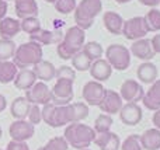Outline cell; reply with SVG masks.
<instances>
[{
    "label": "cell",
    "mask_w": 160,
    "mask_h": 150,
    "mask_svg": "<svg viewBox=\"0 0 160 150\" xmlns=\"http://www.w3.org/2000/svg\"><path fill=\"white\" fill-rule=\"evenodd\" d=\"M129 52H131V55H133L135 58L141 59V60H145V62H149L150 59H153L156 55L152 48L150 39H146V38L133 41V44L131 45Z\"/></svg>",
    "instance_id": "15"
},
{
    "label": "cell",
    "mask_w": 160,
    "mask_h": 150,
    "mask_svg": "<svg viewBox=\"0 0 160 150\" xmlns=\"http://www.w3.org/2000/svg\"><path fill=\"white\" fill-rule=\"evenodd\" d=\"M17 66L10 60L0 62V83L2 84H8L11 81H14L17 76Z\"/></svg>",
    "instance_id": "28"
},
{
    "label": "cell",
    "mask_w": 160,
    "mask_h": 150,
    "mask_svg": "<svg viewBox=\"0 0 160 150\" xmlns=\"http://www.w3.org/2000/svg\"><path fill=\"white\" fill-rule=\"evenodd\" d=\"M56 79H65V80H70V81H75L76 79V73H75V69L70 66H61L58 70H56V75H55Z\"/></svg>",
    "instance_id": "38"
},
{
    "label": "cell",
    "mask_w": 160,
    "mask_h": 150,
    "mask_svg": "<svg viewBox=\"0 0 160 150\" xmlns=\"http://www.w3.org/2000/svg\"><path fill=\"white\" fill-rule=\"evenodd\" d=\"M83 150H90V149H83Z\"/></svg>",
    "instance_id": "50"
},
{
    "label": "cell",
    "mask_w": 160,
    "mask_h": 150,
    "mask_svg": "<svg viewBox=\"0 0 160 150\" xmlns=\"http://www.w3.org/2000/svg\"><path fill=\"white\" fill-rule=\"evenodd\" d=\"M31 109V104L27 101L25 97H17L13 100L10 105V112L14 119H25L28 117V112Z\"/></svg>",
    "instance_id": "27"
},
{
    "label": "cell",
    "mask_w": 160,
    "mask_h": 150,
    "mask_svg": "<svg viewBox=\"0 0 160 150\" xmlns=\"http://www.w3.org/2000/svg\"><path fill=\"white\" fill-rule=\"evenodd\" d=\"M21 31L27 34H35L37 31L41 30V21H39L38 17H28V18H24L21 22Z\"/></svg>",
    "instance_id": "34"
},
{
    "label": "cell",
    "mask_w": 160,
    "mask_h": 150,
    "mask_svg": "<svg viewBox=\"0 0 160 150\" xmlns=\"http://www.w3.org/2000/svg\"><path fill=\"white\" fill-rule=\"evenodd\" d=\"M6 150H30L28 145L25 142H17V140H10L6 146Z\"/></svg>",
    "instance_id": "40"
},
{
    "label": "cell",
    "mask_w": 160,
    "mask_h": 150,
    "mask_svg": "<svg viewBox=\"0 0 160 150\" xmlns=\"http://www.w3.org/2000/svg\"><path fill=\"white\" fill-rule=\"evenodd\" d=\"M14 10H16L17 17L21 20L28 18V17H37L39 13L38 4L35 0H16Z\"/></svg>",
    "instance_id": "21"
},
{
    "label": "cell",
    "mask_w": 160,
    "mask_h": 150,
    "mask_svg": "<svg viewBox=\"0 0 160 150\" xmlns=\"http://www.w3.org/2000/svg\"><path fill=\"white\" fill-rule=\"evenodd\" d=\"M2 135H3V131H2V128H0V138H2Z\"/></svg>",
    "instance_id": "48"
},
{
    "label": "cell",
    "mask_w": 160,
    "mask_h": 150,
    "mask_svg": "<svg viewBox=\"0 0 160 150\" xmlns=\"http://www.w3.org/2000/svg\"><path fill=\"white\" fill-rule=\"evenodd\" d=\"M93 143H96L100 150H119L121 149V140L119 136L114 132H104V133H96Z\"/></svg>",
    "instance_id": "16"
},
{
    "label": "cell",
    "mask_w": 160,
    "mask_h": 150,
    "mask_svg": "<svg viewBox=\"0 0 160 150\" xmlns=\"http://www.w3.org/2000/svg\"><path fill=\"white\" fill-rule=\"evenodd\" d=\"M88 72H90L91 77H93L94 80L101 83V81H105L111 77L112 67H111V65L108 63L105 59H97V60H94L93 63H91Z\"/></svg>",
    "instance_id": "17"
},
{
    "label": "cell",
    "mask_w": 160,
    "mask_h": 150,
    "mask_svg": "<svg viewBox=\"0 0 160 150\" xmlns=\"http://www.w3.org/2000/svg\"><path fill=\"white\" fill-rule=\"evenodd\" d=\"M13 83L17 90H24V91H27V90H30L31 87L37 83V76L32 70L22 69L17 73Z\"/></svg>",
    "instance_id": "24"
},
{
    "label": "cell",
    "mask_w": 160,
    "mask_h": 150,
    "mask_svg": "<svg viewBox=\"0 0 160 150\" xmlns=\"http://www.w3.org/2000/svg\"><path fill=\"white\" fill-rule=\"evenodd\" d=\"M141 4H143V6H148V7H152V8H155V7H158V6L160 4V0H138Z\"/></svg>",
    "instance_id": "43"
},
{
    "label": "cell",
    "mask_w": 160,
    "mask_h": 150,
    "mask_svg": "<svg viewBox=\"0 0 160 150\" xmlns=\"http://www.w3.org/2000/svg\"><path fill=\"white\" fill-rule=\"evenodd\" d=\"M122 105V98L121 95L118 94L117 91L114 90H105L104 91V95H102V100L100 101L98 104V108L101 109V112L107 115H114V114H118L121 111Z\"/></svg>",
    "instance_id": "12"
},
{
    "label": "cell",
    "mask_w": 160,
    "mask_h": 150,
    "mask_svg": "<svg viewBox=\"0 0 160 150\" xmlns=\"http://www.w3.org/2000/svg\"><path fill=\"white\" fill-rule=\"evenodd\" d=\"M105 60L111 65V67L118 72H124L131 65V52L127 46L121 44H111L105 51Z\"/></svg>",
    "instance_id": "6"
},
{
    "label": "cell",
    "mask_w": 160,
    "mask_h": 150,
    "mask_svg": "<svg viewBox=\"0 0 160 150\" xmlns=\"http://www.w3.org/2000/svg\"><path fill=\"white\" fill-rule=\"evenodd\" d=\"M42 121V112L39 109V105H31V109L28 112V122L32 123L34 126L38 125Z\"/></svg>",
    "instance_id": "39"
},
{
    "label": "cell",
    "mask_w": 160,
    "mask_h": 150,
    "mask_svg": "<svg viewBox=\"0 0 160 150\" xmlns=\"http://www.w3.org/2000/svg\"><path fill=\"white\" fill-rule=\"evenodd\" d=\"M16 44L13 39H2L0 38V62H6L13 59L16 53Z\"/></svg>",
    "instance_id": "31"
},
{
    "label": "cell",
    "mask_w": 160,
    "mask_h": 150,
    "mask_svg": "<svg viewBox=\"0 0 160 150\" xmlns=\"http://www.w3.org/2000/svg\"><path fill=\"white\" fill-rule=\"evenodd\" d=\"M114 121L111 115L107 114H100L94 121V132L96 133H104V132H110L111 126H112Z\"/></svg>",
    "instance_id": "32"
},
{
    "label": "cell",
    "mask_w": 160,
    "mask_h": 150,
    "mask_svg": "<svg viewBox=\"0 0 160 150\" xmlns=\"http://www.w3.org/2000/svg\"><path fill=\"white\" fill-rule=\"evenodd\" d=\"M8 133L11 136V140H17V142H27L28 139L34 136L35 133V128L32 123H30L25 119H17L8 128Z\"/></svg>",
    "instance_id": "11"
},
{
    "label": "cell",
    "mask_w": 160,
    "mask_h": 150,
    "mask_svg": "<svg viewBox=\"0 0 160 150\" xmlns=\"http://www.w3.org/2000/svg\"><path fill=\"white\" fill-rule=\"evenodd\" d=\"M143 112L142 108L135 103H127L125 105H122L121 111H119V118H121L122 123L128 126H135L142 121Z\"/></svg>",
    "instance_id": "14"
},
{
    "label": "cell",
    "mask_w": 160,
    "mask_h": 150,
    "mask_svg": "<svg viewBox=\"0 0 160 150\" xmlns=\"http://www.w3.org/2000/svg\"><path fill=\"white\" fill-rule=\"evenodd\" d=\"M86 34L84 30L79 28L78 25L68 28V31L63 34V39L58 44L56 52L58 56L63 60H70L78 52H82L84 45Z\"/></svg>",
    "instance_id": "2"
},
{
    "label": "cell",
    "mask_w": 160,
    "mask_h": 150,
    "mask_svg": "<svg viewBox=\"0 0 160 150\" xmlns=\"http://www.w3.org/2000/svg\"><path fill=\"white\" fill-rule=\"evenodd\" d=\"M149 32L145 24L143 17L138 16V17H132V18L124 21L122 25V35L127 39L131 41H138V39L145 38V35Z\"/></svg>",
    "instance_id": "9"
},
{
    "label": "cell",
    "mask_w": 160,
    "mask_h": 150,
    "mask_svg": "<svg viewBox=\"0 0 160 150\" xmlns=\"http://www.w3.org/2000/svg\"><path fill=\"white\" fill-rule=\"evenodd\" d=\"M117 3H118V4H125V3H129L131 0H115Z\"/></svg>",
    "instance_id": "46"
},
{
    "label": "cell",
    "mask_w": 160,
    "mask_h": 150,
    "mask_svg": "<svg viewBox=\"0 0 160 150\" xmlns=\"http://www.w3.org/2000/svg\"><path fill=\"white\" fill-rule=\"evenodd\" d=\"M42 46L38 42H24L18 45L16 49V53L13 56V63L17 66V69H27V67L35 66L37 63L42 60Z\"/></svg>",
    "instance_id": "4"
},
{
    "label": "cell",
    "mask_w": 160,
    "mask_h": 150,
    "mask_svg": "<svg viewBox=\"0 0 160 150\" xmlns=\"http://www.w3.org/2000/svg\"><path fill=\"white\" fill-rule=\"evenodd\" d=\"M32 72L35 73L37 80L44 81V83L51 81L56 75L55 66H53L51 62H48V60H41L39 63H37L35 66L32 67Z\"/></svg>",
    "instance_id": "25"
},
{
    "label": "cell",
    "mask_w": 160,
    "mask_h": 150,
    "mask_svg": "<svg viewBox=\"0 0 160 150\" xmlns=\"http://www.w3.org/2000/svg\"><path fill=\"white\" fill-rule=\"evenodd\" d=\"M150 42H152V48H153V51H155V53H160V34H156V35L150 39Z\"/></svg>",
    "instance_id": "41"
},
{
    "label": "cell",
    "mask_w": 160,
    "mask_h": 150,
    "mask_svg": "<svg viewBox=\"0 0 160 150\" xmlns=\"http://www.w3.org/2000/svg\"><path fill=\"white\" fill-rule=\"evenodd\" d=\"M21 31V24L13 17H6L0 21V36L2 39H13Z\"/></svg>",
    "instance_id": "22"
},
{
    "label": "cell",
    "mask_w": 160,
    "mask_h": 150,
    "mask_svg": "<svg viewBox=\"0 0 160 150\" xmlns=\"http://www.w3.org/2000/svg\"><path fill=\"white\" fill-rule=\"evenodd\" d=\"M0 150H2V149H0Z\"/></svg>",
    "instance_id": "51"
},
{
    "label": "cell",
    "mask_w": 160,
    "mask_h": 150,
    "mask_svg": "<svg viewBox=\"0 0 160 150\" xmlns=\"http://www.w3.org/2000/svg\"><path fill=\"white\" fill-rule=\"evenodd\" d=\"M45 2H47V3H55L56 0H45Z\"/></svg>",
    "instance_id": "47"
},
{
    "label": "cell",
    "mask_w": 160,
    "mask_h": 150,
    "mask_svg": "<svg viewBox=\"0 0 160 150\" xmlns=\"http://www.w3.org/2000/svg\"><path fill=\"white\" fill-rule=\"evenodd\" d=\"M104 91H105V89L101 83H98V81H96V80H91V81H87V83L83 86L82 97L87 105L98 107L100 101L102 100Z\"/></svg>",
    "instance_id": "13"
},
{
    "label": "cell",
    "mask_w": 160,
    "mask_h": 150,
    "mask_svg": "<svg viewBox=\"0 0 160 150\" xmlns=\"http://www.w3.org/2000/svg\"><path fill=\"white\" fill-rule=\"evenodd\" d=\"M25 98L31 105H47V104L52 103V94H51V89L47 86L44 81H38L35 83L30 90L25 91Z\"/></svg>",
    "instance_id": "8"
},
{
    "label": "cell",
    "mask_w": 160,
    "mask_h": 150,
    "mask_svg": "<svg viewBox=\"0 0 160 150\" xmlns=\"http://www.w3.org/2000/svg\"><path fill=\"white\" fill-rule=\"evenodd\" d=\"M63 39V34L61 31H49V30H39L35 34L30 35V41L38 42L39 45H51V44H59Z\"/></svg>",
    "instance_id": "18"
},
{
    "label": "cell",
    "mask_w": 160,
    "mask_h": 150,
    "mask_svg": "<svg viewBox=\"0 0 160 150\" xmlns=\"http://www.w3.org/2000/svg\"><path fill=\"white\" fill-rule=\"evenodd\" d=\"M42 121L51 128H61L70 123L82 122L88 117V105L86 103H70L58 107L49 103L42 107Z\"/></svg>",
    "instance_id": "1"
},
{
    "label": "cell",
    "mask_w": 160,
    "mask_h": 150,
    "mask_svg": "<svg viewBox=\"0 0 160 150\" xmlns=\"http://www.w3.org/2000/svg\"><path fill=\"white\" fill-rule=\"evenodd\" d=\"M119 95H121L122 101L138 104V101H142V98H143L145 90L139 81L133 80V79H128L121 84Z\"/></svg>",
    "instance_id": "10"
},
{
    "label": "cell",
    "mask_w": 160,
    "mask_h": 150,
    "mask_svg": "<svg viewBox=\"0 0 160 150\" xmlns=\"http://www.w3.org/2000/svg\"><path fill=\"white\" fill-rule=\"evenodd\" d=\"M141 145L143 150H159L160 149V131L156 128L145 131L141 135Z\"/></svg>",
    "instance_id": "26"
},
{
    "label": "cell",
    "mask_w": 160,
    "mask_h": 150,
    "mask_svg": "<svg viewBox=\"0 0 160 150\" xmlns=\"http://www.w3.org/2000/svg\"><path fill=\"white\" fill-rule=\"evenodd\" d=\"M3 2H6V3H7V2H11V0H3ZM14 2H16V0H14Z\"/></svg>",
    "instance_id": "49"
},
{
    "label": "cell",
    "mask_w": 160,
    "mask_h": 150,
    "mask_svg": "<svg viewBox=\"0 0 160 150\" xmlns=\"http://www.w3.org/2000/svg\"><path fill=\"white\" fill-rule=\"evenodd\" d=\"M121 150H143L141 145V135H129L122 142Z\"/></svg>",
    "instance_id": "36"
},
{
    "label": "cell",
    "mask_w": 160,
    "mask_h": 150,
    "mask_svg": "<svg viewBox=\"0 0 160 150\" xmlns=\"http://www.w3.org/2000/svg\"><path fill=\"white\" fill-rule=\"evenodd\" d=\"M136 76H138L141 83L152 84L158 80V67H156V65H153L152 62H145L141 66H138Z\"/></svg>",
    "instance_id": "23"
},
{
    "label": "cell",
    "mask_w": 160,
    "mask_h": 150,
    "mask_svg": "<svg viewBox=\"0 0 160 150\" xmlns=\"http://www.w3.org/2000/svg\"><path fill=\"white\" fill-rule=\"evenodd\" d=\"M142 103L150 111H158L160 109V79L150 84L149 90L145 93Z\"/></svg>",
    "instance_id": "19"
},
{
    "label": "cell",
    "mask_w": 160,
    "mask_h": 150,
    "mask_svg": "<svg viewBox=\"0 0 160 150\" xmlns=\"http://www.w3.org/2000/svg\"><path fill=\"white\" fill-rule=\"evenodd\" d=\"M69 149V145L65 140L63 136H55L51 140H48L47 145L39 148L38 150H68Z\"/></svg>",
    "instance_id": "35"
},
{
    "label": "cell",
    "mask_w": 160,
    "mask_h": 150,
    "mask_svg": "<svg viewBox=\"0 0 160 150\" xmlns=\"http://www.w3.org/2000/svg\"><path fill=\"white\" fill-rule=\"evenodd\" d=\"M63 138L69 146L78 150H83L88 149V146L93 143L94 138H96V132L91 126L86 125V123L76 122L66 126Z\"/></svg>",
    "instance_id": "3"
},
{
    "label": "cell",
    "mask_w": 160,
    "mask_h": 150,
    "mask_svg": "<svg viewBox=\"0 0 160 150\" xmlns=\"http://www.w3.org/2000/svg\"><path fill=\"white\" fill-rule=\"evenodd\" d=\"M101 0H80L75 10V22L82 30H88L93 25L94 18L101 13Z\"/></svg>",
    "instance_id": "5"
},
{
    "label": "cell",
    "mask_w": 160,
    "mask_h": 150,
    "mask_svg": "<svg viewBox=\"0 0 160 150\" xmlns=\"http://www.w3.org/2000/svg\"><path fill=\"white\" fill-rule=\"evenodd\" d=\"M73 83L75 81L65 80V79H58L55 83V86L51 90L52 94V104L58 107L68 105L72 103L75 91H73Z\"/></svg>",
    "instance_id": "7"
},
{
    "label": "cell",
    "mask_w": 160,
    "mask_h": 150,
    "mask_svg": "<svg viewBox=\"0 0 160 150\" xmlns=\"http://www.w3.org/2000/svg\"><path fill=\"white\" fill-rule=\"evenodd\" d=\"M152 122H153V125H155V128L160 131V109L155 111V114H153V117H152Z\"/></svg>",
    "instance_id": "44"
},
{
    "label": "cell",
    "mask_w": 160,
    "mask_h": 150,
    "mask_svg": "<svg viewBox=\"0 0 160 150\" xmlns=\"http://www.w3.org/2000/svg\"><path fill=\"white\" fill-rule=\"evenodd\" d=\"M7 10H8V4L3 0H0V21L3 18H6V14H7Z\"/></svg>",
    "instance_id": "42"
},
{
    "label": "cell",
    "mask_w": 160,
    "mask_h": 150,
    "mask_svg": "<svg viewBox=\"0 0 160 150\" xmlns=\"http://www.w3.org/2000/svg\"><path fill=\"white\" fill-rule=\"evenodd\" d=\"M145 24H146L148 31L152 32H158L160 31V10L158 8H150L146 14L143 16Z\"/></svg>",
    "instance_id": "30"
},
{
    "label": "cell",
    "mask_w": 160,
    "mask_h": 150,
    "mask_svg": "<svg viewBox=\"0 0 160 150\" xmlns=\"http://www.w3.org/2000/svg\"><path fill=\"white\" fill-rule=\"evenodd\" d=\"M6 105H7V101H6L4 95L0 94V112H3L6 109Z\"/></svg>",
    "instance_id": "45"
},
{
    "label": "cell",
    "mask_w": 160,
    "mask_h": 150,
    "mask_svg": "<svg viewBox=\"0 0 160 150\" xmlns=\"http://www.w3.org/2000/svg\"><path fill=\"white\" fill-rule=\"evenodd\" d=\"M102 22H104L105 30L112 35H119L122 34V25H124V18L121 14L115 11H105L102 14Z\"/></svg>",
    "instance_id": "20"
},
{
    "label": "cell",
    "mask_w": 160,
    "mask_h": 150,
    "mask_svg": "<svg viewBox=\"0 0 160 150\" xmlns=\"http://www.w3.org/2000/svg\"><path fill=\"white\" fill-rule=\"evenodd\" d=\"M70 60H72V67L79 70V72H86V70H88L91 63H93L83 52H78Z\"/></svg>",
    "instance_id": "33"
},
{
    "label": "cell",
    "mask_w": 160,
    "mask_h": 150,
    "mask_svg": "<svg viewBox=\"0 0 160 150\" xmlns=\"http://www.w3.org/2000/svg\"><path fill=\"white\" fill-rule=\"evenodd\" d=\"M53 4H55L56 11L61 14H70L76 10V6H78L76 0H56Z\"/></svg>",
    "instance_id": "37"
},
{
    "label": "cell",
    "mask_w": 160,
    "mask_h": 150,
    "mask_svg": "<svg viewBox=\"0 0 160 150\" xmlns=\"http://www.w3.org/2000/svg\"><path fill=\"white\" fill-rule=\"evenodd\" d=\"M82 52L84 53L91 62H94V60H97V59H101L102 53H104V49H102V46L98 44V42L90 41V42H86V44L83 45Z\"/></svg>",
    "instance_id": "29"
}]
</instances>
